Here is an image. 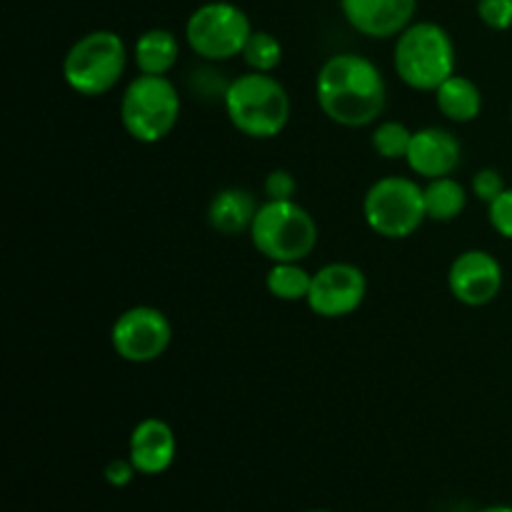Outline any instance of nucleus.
Segmentation results:
<instances>
[{
    "instance_id": "393cba45",
    "label": "nucleus",
    "mask_w": 512,
    "mask_h": 512,
    "mask_svg": "<svg viewBox=\"0 0 512 512\" xmlns=\"http://www.w3.org/2000/svg\"><path fill=\"white\" fill-rule=\"evenodd\" d=\"M263 190L268 200H293L295 190H298V183H295L293 173L278 168L273 170V173H268V178H265L263 183Z\"/></svg>"
},
{
    "instance_id": "412c9836",
    "label": "nucleus",
    "mask_w": 512,
    "mask_h": 512,
    "mask_svg": "<svg viewBox=\"0 0 512 512\" xmlns=\"http://www.w3.org/2000/svg\"><path fill=\"white\" fill-rule=\"evenodd\" d=\"M413 133L408 125L400 123V120H385L370 135V143L373 150L385 160H400L408 158L410 143H413Z\"/></svg>"
},
{
    "instance_id": "ddd939ff",
    "label": "nucleus",
    "mask_w": 512,
    "mask_h": 512,
    "mask_svg": "<svg viewBox=\"0 0 512 512\" xmlns=\"http://www.w3.org/2000/svg\"><path fill=\"white\" fill-rule=\"evenodd\" d=\"M460 160H463L460 140L450 130L428 125V128H420L413 133V143H410L405 163L420 178L435 180L453 175L458 170Z\"/></svg>"
},
{
    "instance_id": "f3484780",
    "label": "nucleus",
    "mask_w": 512,
    "mask_h": 512,
    "mask_svg": "<svg viewBox=\"0 0 512 512\" xmlns=\"http://www.w3.org/2000/svg\"><path fill=\"white\" fill-rule=\"evenodd\" d=\"M435 103L440 113L453 123H470L483 110V93L473 80L455 73L435 90Z\"/></svg>"
},
{
    "instance_id": "a878e982",
    "label": "nucleus",
    "mask_w": 512,
    "mask_h": 512,
    "mask_svg": "<svg viewBox=\"0 0 512 512\" xmlns=\"http://www.w3.org/2000/svg\"><path fill=\"white\" fill-rule=\"evenodd\" d=\"M135 473H138V470H135L133 460L130 458L128 460H123V458L110 460L103 470L105 480H108V485H113V488H125V485L133 483Z\"/></svg>"
},
{
    "instance_id": "aec40b11",
    "label": "nucleus",
    "mask_w": 512,
    "mask_h": 512,
    "mask_svg": "<svg viewBox=\"0 0 512 512\" xmlns=\"http://www.w3.org/2000/svg\"><path fill=\"white\" fill-rule=\"evenodd\" d=\"M243 60L255 73H273L283 63V45L268 30H253L243 48Z\"/></svg>"
},
{
    "instance_id": "5701e85b",
    "label": "nucleus",
    "mask_w": 512,
    "mask_h": 512,
    "mask_svg": "<svg viewBox=\"0 0 512 512\" xmlns=\"http://www.w3.org/2000/svg\"><path fill=\"white\" fill-rule=\"evenodd\" d=\"M490 225L505 240H512V188H505L493 203L488 205Z\"/></svg>"
},
{
    "instance_id": "b1692460",
    "label": "nucleus",
    "mask_w": 512,
    "mask_h": 512,
    "mask_svg": "<svg viewBox=\"0 0 512 512\" xmlns=\"http://www.w3.org/2000/svg\"><path fill=\"white\" fill-rule=\"evenodd\" d=\"M473 195L478 200H483L485 205H490L493 203L495 198H498L500 193H503L505 188H508V185H505V178H503V173H500V170H495V168H483V170H478V173L473 175Z\"/></svg>"
},
{
    "instance_id": "4468645a",
    "label": "nucleus",
    "mask_w": 512,
    "mask_h": 512,
    "mask_svg": "<svg viewBox=\"0 0 512 512\" xmlns=\"http://www.w3.org/2000/svg\"><path fill=\"white\" fill-rule=\"evenodd\" d=\"M178 440L173 428L160 418H145L130 433L128 458L140 475H160L173 465Z\"/></svg>"
},
{
    "instance_id": "cd10ccee",
    "label": "nucleus",
    "mask_w": 512,
    "mask_h": 512,
    "mask_svg": "<svg viewBox=\"0 0 512 512\" xmlns=\"http://www.w3.org/2000/svg\"><path fill=\"white\" fill-rule=\"evenodd\" d=\"M308 512H328V510H308Z\"/></svg>"
},
{
    "instance_id": "4be33fe9",
    "label": "nucleus",
    "mask_w": 512,
    "mask_h": 512,
    "mask_svg": "<svg viewBox=\"0 0 512 512\" xmlns=\"http://www.w3.org/2000/svg\"><path fill=\"white\" fill-rule=\"evenodd\" d=\"M478 15L490 30H510L512 0H478Z\"/></svg>"
},
{
    "instance_id": "f03ea898",
    "label": "nucleus",
    "mask_w": 512,
    "mask_h": 512,
    "mask_svg": "<svg viewBox=\"0 0 512 512\" xmlns=\"http://www.w3.org/2000/svg\"><path fill=\"white\" fill-rule=\"evenodd\" d=\"M230 123L243 135L270 140L285 130L290 120V95L285 85L270 73L240 75L223 95Z\"/></svg>"
},
{
    "instance_id": "423d86ee",
    "label": "nucleus",
    "mask_w": 512,
    "mask_h": 512,
    "mask_svg": "<svg viewBox=\"0 0 512 512\" xmlns=\"http://www.w3.org/2000/svg\"><path fill=\"white\" fill-rule=\"evenodd\" d=\"M180 118L178 88L165 75H143L130 80L120 98V123L125 133L145 145L160 143L173 133Z\"/></svg>"
},
{
    "instance_id": "f257e3e1",
    "label": "nucleus",
    "mask_w": 512,
    "mask_h": 512,
    "mask_svg": "<svg viewBox=\"0 0 512 512\" xmlns=\"http://www.w3.org/2000/svg\"><path fill=\"white\" fill-rule=\"evenodd\" d=\"M320 110L343 128H365L385 110L388 88L378 65L358 53L330 55L318 70Z\"/></svg>"
},
{
    "instance_id": "bb28decb",
    "label": "nucleus",
    "mask_w": 512,
    "mask_h": 512,
    "mask_svg": "<svg viewBox=\"0 0 512 512\" xmlns=\"http://www.w3.org/2000/svg\"><path fill=\"white\" fill-rule=\"evenodd\" d=\"M480 512H512V508L510 505H490V508H485Z\"/></svg>"
},
{
    "instance_id": "6ab92c4d",
    "label": "nucleus",
    "mask_w": 512,
    "mask_h": 512,
    "mask_svg": "<svg viewBox=\"0 0 512 512\" xmlns=\"http://www.w3.org/2000/svg\"><path fill=\"white\" fill-rule=\"evenodd\" d=\"M310 283H313V275L300 263H273V268L265 275V288H268V293L273 298L283 300V303L308 300Z\"/></svg>"
},
{
    "instance_id": "c85d7f7f",
    "label": "nucleus",
    "mask_w": 512,
    "mask_h": 512,
    "mask_svg": "<svg viewBox=\"0 0 512 512\" xmlns=\"http://www.w3.org/2000/svg\"><path fill=\"white\" fill-rule=\"evenodd\" d=\"M510 120H512V110H510Z\"/></svg>"
},
{
    "instance_id": "7ed1b4c3",
    "label": "nucleus",
    "mask_w": 512,
    "mask_h": 512,
    "mask_svg": "<svg viewBox=\"0 0 512 512\" xmlns=\"http://www.w3.org/2000/svg\"><path fill=\"white\" fill-rule=\"evenodd\" d=\"M395 73L408 88L435 93L455 75V43L448 30L430 20L410 23L395 40Z\"/></svg>"
},
{
    "instance_id": "6e6552de",
    "label": "nucleus",
    "mask_w": 512,
    "mask_h": 512,
    "mask_svg": "<svg viewBox=\"0 0 512 512\" xmlns=\"http://www.w3.org/2000/svg\"><path fill=\"white\" fill-rule=\"evenodd\" d=\"M250 35L253 25L245 10L225 0L200 5L185 23V40L203 60H230L243 55Z\"/></svg>"
},
{
    "instance_id": "9b49d317",
    "label": "nucleus",
    "mask_w": 512,
    "mask_h": 512,
    "mask_svg": "<svg viewBox=\"0 0 512 512\" xmlns=\"http://www.w3.org/2000/svg\"><path fill=\"white\" fill-rule=\"evenodd\" d=\"M448 288L458 303L483 308L503 290V265L488 250H465L450 265Z\"/></svg>"
},
{
    "instance_id": "9d476101",
    "label": "nucleus",
    "mask_w": 512,
    "mask_h": 512,
    "mask_svg": "<svg viewBox=\"0 0 512 512\" xmlns=\"http://www.w3.org/2000/svg\"><path fill=\"white\" fill-rule=\"evenodd\" d=\"M368 295L365 273L353 263H328L313 273L308 293V308L320 318H345L363 305Z\"/></svg>"
},
{
    "instance_id": "0eeeda50",
    "label": "nucleus",
    "mask_w": 512,
    "mask_h": 512,
    "mask_svg": "<svg viewBox=\"0 0 512 512\" xmlns=\"http://www.w3.org/2000/svg\"><path fill=\"white\" fill-rule=\"evenodd\" d=\"M365 223L388 240L410 238L428 220L423 188L403 175L375 180L363 198Z\"/></svg>"
},
{
    "instance_id": "1a4fd4ad",
    "label": "nucleus",
    "mask_w": 512,
    "mask_h": 512,
    "mask_svg": "<svg viewBox=\"0 0 512 512\" xmlns=\"http://www.w3.org/2000/svg\"><path fill=\"white\" fill-rule=\"evenodd\" d=\"M170 340H173V325L168 315L150 305H135L120 313L110 330L115 355L135 365L158 360L170 348Z\"/></svg>"
},
{
    "instance_id": "2eb2a0df",
    "label": "nucleus",
    "mask_w": 512,
    "mask_h": 512,
    "mask_svg": "<svg viewBox=\"0 0 512 512\" xmlns=\"http://www.w3.org/2000/svg\"><path fill=\"white\" fill-rule=\"evenodd\" d=\"M258 200L245 188H225L213 195L208 205V223L220 235H240L253 228Z\"/></svg>"
},
{
    "instance_id": "dca6fc26",
    "label": "nucleus",
    "mask_w": 512,
    "mask_h": 512,
    "mask_svg": "<svg viewBox=\"0 0 512 512\" xmlns=\"http://www.w3.org/2000/svg\"><path fill=\"white\" fill-rule=\"evenodd\" d=\"M133 58L143 75H168L180 58V40L173 30L150 28L135 40Z\"/></svg>"
},
{
    "instance_id": "a211bd4d",
    "label": "nucleus",
    "mask_w": 512,
    "mask_h": 512,
    "mask_svg": "<svg viewBox=\"0 0 512 512\" xmlns=\"http://www.w3.org/2000/svg\"><path fill=\"white\" fill-rule=\"evenodd\" d=\"M423 198L428 220H435V223H450V220L460 218L468 205V193H465L463 183L450 175L428 180V185L423 188Z\"/></svg>"
},
{
    "instance_id": "20e7f679",
    "label": "nucleus",
    "mask_w": 512,
    "mask_h": 512,
    "mask_svg": "<svg viewBox=\"0 0 512 512\" xmlns=\"http://www.w3.org/2000/svg\"><path fill=\"white\" fill-rule=\"evenodd\" d=\"M250 240L273 263H300L318 245V223L295 200H265L253 220Z\"/></svg>"
},
{
    "instance_id": "f8f14e48",
    "label": "nucleus",
    "mask_w": 512,
    "mask_h": 512,
    "mask_svg": "<svg viewBox=\"0 0 512 512\" xmlns=\"http://www.w3.org/2000/svg\"><path fill=\"white\" fill-rule=\"evenodd\" d=\"M345 20L365 38H398L415 18L418 0H340Z\"/></svg>"
},
{
    "instance_id": "39448f33",
    "label": "nucleus",
    "mask_w": 512,
    "mask_h": 512,
    "mask_svg": "<svg viewBox=\"0 0 512 512\" xmlns=\"http://www.w3.org/2000/svg\"><path fill=\"white\" fill-rule=\"evenodd\" d=\"M128 48L113 30H93L70 45L63 58V80L73 93L98 98L120 83Z\"/></svg>"
}]
</instances>
